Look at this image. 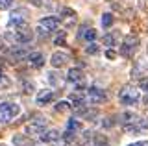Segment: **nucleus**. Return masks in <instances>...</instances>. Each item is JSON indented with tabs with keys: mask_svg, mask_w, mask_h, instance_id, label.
<instances>
[{
	"mask_svg": "<svg viewBox=\"0 0 148 146\" xmlns=\"http://www.w3.org/2000/svg\"><path fill=\"white\" fill-rule=\"evenodd\" d=\"M4 37L8 41H11V43H17V44H28L34 39V31L28 30L26 24H24V26H21V28H15V31H8Z\"/></svg>",
	"mask_w": 148,
	"mask_h": 146,
	"instance_id": "nucleus-1",
	"label": "nucleus"
},
{
	"mask_svg": "<svg viewBox=\"0 0 148 146\" xmlns=\"http://www.w3.org/2000/svg\"><path fill=\"white\" fill-rule=\"evenodd\" d=\"M21 113V106L15 102H2L0 104V122L9 124V122Z\"/></svg>",
	"mask_w": 148,
	"mask_h": 146,
	"instance_id": "nucleus-2",
	"label": "nucleus"
},
{
	"mask_svg": "<svg viewBox=\"0 0 148 146\" xmlns=\"http://www.w3.org/2000/svg\"><path fill=\"white\" fill-rule=\"evenodd\" d=\"M139 98H141V91L137 87H133V85H124V87L119 91V100L122 104H126V106L137 104Z\"/></svg>",
	"mask_w": 148,
	"mask_h": 146,
	"instance_id": "nucleus-3",
	"label": "nucleus"
},
{
	"mask_svg": "<svg viewBox=\"0 0 148 146\" xmlns=\"http://www.w3.org/2000/svg\"><path fill=\"white\" fill-rule=\"evenodd\" d=\"M46 126H48L46 117H43V115H32V120L28 122L26 131H28L30 135H41V133L45 131Z\"/></svg>",
	"mask_w": 148,
	"mask_h": 146,
	"instance_id": "nucleus-4",
	"label": "nucleus"
},
{
	"mask_svg": "<svg viewBox=\"0 0 148 146\" xmlns=\"http://www.w3.org/2000/svg\"><path fill=\"white\" fill-rule=\"evenodd\" d=\"M139 37L137 35H133V33H130L124 37L122 41V44H120V56H124V57H130V56H133V52L139 48Z\"/></svg>",
	"mask_w": 148,
	"mask_h": 146,
	"instance_id": "nucleus-5",
	"label": "nucleus"
},
{
	"mask_svg": "<svg viewBox=\"0 0 148 146\" xmlns=\"http://www.w3.org/2000/svg\"><path fill=\"white\" fill-rule=\"evenodd\" d=\"M28 17H30V13H28L26 8H17L15 11L9 15V20H8V24L11 26H15V28H21V26H24L26 24V20H28Z\"/></svg>",
	"mask_w": 148,
	"mask_h": 146,
	"instance_id": "nucleus-6",
	"label": "nucleus"
},
{
	"mask_svg": "<svg viewBox=\"0 0 148 146\" xmlns=\"http://www.w3.org/2000/svg\"><path fill=\"white\" fill-rule=\"evenodd\" d=\"M85 98L89 100V104H102V102H106L108 94H106L102 89H98V87H89L87 89Z\"/></svg>",
	"mask_w": 148,
	"mask_h": 146,
	"instance_id": "nucleus-7",
	"label": "nucleus"
},
{
	"mask_svg": "<svg viewBox=\"0 0 148 146\" xmlns=\"http://www.w3.org/2000/svg\"><path fill=\"white\" fill-rule=\"evenodd\" d=\"M69 54L67 52H54L52 54V57H50V63H52V67L54 68H61L67 65V61H69Z\"/></svg>",
	"mask_w": 148,
	"mask_h": 146,
	"instance_id": "nucleus-8",
	"label": "nucleus"
},
{
	"mask_svg": "<svg viewBox=\"0 0 148 146\" xmlns=\"http://www.w3.org/2000/svg\"><path fill=\"white\" fill-rule=\"evenodd\" d=\"M59 24H61V19L59 17H45V19H41L39 26H43L45 30L48 31H54L56 28H59Z\"/></svg>",
	"mask_w": 148,
	"mask_h": 146,
	"instance_id": "nucleus-9",
	"label": "nucleus"
},
{
	"mask_svg": "<svg viewBox=\"0 0 148 146\" xmlns=\"http://www.w3.org/2000/svg\"><path fill=\"white\" fill-rule=\"evenodd\" d=\"M76 117L85 118V120H92V118L98 117V111H96V109H89L87 106H83V107H78L76 109Z\"/></svg>",
	"mask_w": 148,
	"mask_h": 146,
	"instance_id": "nucleus-10",
	"label": "nucleus"
},
{
	"mask_svg": "<svg viewBox=\"0 0 148 146\" xmlns=\"http://www.w3.org/2000/svg\"><path fill=\"white\" fill-rule=\"evenodd\" d=\"M43 143H59L61 141V135H59L58 130H48V131H43L39 137Z\"/></svg>",
	"mask_w": 148,
	"mask_h": 146,
	"instance_id": "nucleus-11",
	"label": "nucleus"
},
{
	"mask_svg": "<svg viewBox=\"0 0 148 146\" xmlns=\"http://www.w3.org/2000/svg\"><path fill=\"white\" fill-rule=\"evenodd\" d=\"M28 63H30V67H34V68H41L45 65V56L41 52H34V54L28 56Z\"/></svg>",
	"mask_w": 148,
	"mask_h": 146,
	"instance_id": "nucleus-12",
	"label": "nucleus"
},
{
	"mask_svg": "<svg viewBox=\"0 0 148 146\" xmlns=\"http://www.w3.org/2000/svg\"><path fill=\"white\" fill-rule=\"evenodd\" d=\"M8 54H9V57L15 59V61H21V59H28V56H30V54H28V50H26V48H22V46H15V48H11Z\"/></svg>",
	"mask_w": 148,
	"mask_h": 146,
	"instance_id": "nucleus-13",
	"label": "nucleus"
},
{
	"mask_svg": "<svg viewBox=\"0 0 148 146\" xmlns=\"http://www.w3.org/2000/svg\"><path fill=\"white\" fill-rule=\"evenodd\" d=\"M52 98H54V91L43 89V91H39V94H37V104H39V106H46L48 102H52Z\"/></svg>",
	"mask_w": 148,
	"mask_h": 146,
	"instance_id": "nucleus-14",
	"label": "nucleus"
},
{
	"mask_svg": "<svg viewBox=\"0 0 148 146\" xmlns=\"http://www.w3.org/2000/svg\"><path fill=\"white\" fill-rule=\"evenodd\" d=\"M69 102H71L72 106L78 109V107H83V106H85L87 98H85V96L82 94V91H74V93L71 94V100H69Z\"/></svg>",
	"mask_w": 148,
	"mask_h": 146,
	"instance_id": "nucleus-15",
	"label": "nucleus"
},
{
	"mask_svg": "<svg viewBox=\"0 0 148 146\" xmlns=\"http://www.w3.org/2000/svg\"><path fill=\"white\" fill-rule=\"evenodd\" d=\"M13 144L15 146H34V141H32V137H28V135L15 133L13 135Z\"/></svg>",
	"mask_w": 148,
	"mask_h": 146,
	"instance_id": "nucleus-16",
	"label": "nucleus"
},
{
	"mask_svg": "<svg viewBox=\"0 0 148 146\" xmlns=\"http://www.w3.org/2000/svg\"><path fill=\"white\" fill-rule=\"evenodd\" d=\"M67 80L71 81V83H82L83 81V72L80 68H71L67 74Z\"/></svg>",
	"mask_w": 148,
	"mask_h": 146,
	"instance_id": "nucleus-17",
	"label": "nucleus"
},
{
	"mask_svg": "<svg viewBox=\"0 0 148 146\" xmlns=\"http://www.w3.org/2000/svg\"><path fill=\"white\" fill-rule=\"evenodd\" d=\"M46 80H48V83L52 85V87H59V85L63 83V78H61V74H58L56 70H50L48 74H46Z\"/></svg>",
	"mask_w": 148,
	"mask_h": 146,
	"instance_id": "nucleus-18",
	"label": "nucleus"
},
{
	"mask_svg": "<svg viewBox=\"0 0 148 146\" xmlns=\"http://www.w3.org/2000/svg\"><path fill=\"white\" fill-rule=\"evenodd\" d=\"M78 35H80V37H83L85 41H95V39H96V30H92V28H91V30H82Z\"/></svg>",
	"mask_w": 148,
	"mask_h": 146,
	"instance_id": "nucleus-19",
	"label": "nucleus"
},
{
	"mask_svg": "<svg viewBox=\"0 0 148 146\" xmlns=\"http://www.w3.org/2000/svg\"><path fill=\"white\" fill-rule=\"evenodd\" d=\"M104 44L106 46H115V44H117V33H113V31H111V33H106L104 35Z\"/></svg>",
	"mask_w": 148,
	"mask_h": 146,
	"instance_id": "nucleus-20",
	"label": "nucleus"
},
{
	"mask_svg": "<svg viewBox=\"0 0 148 146\" xmlns=\"http://www.w3.org/2000/svg\"><path fill=\"white\" fill-rule=\"evenodd\" d=\"M80 130H82L80 120H74V118H71V120H69V124H67V131H72V133H76V131H80Z\"/></svg>",
	"mask_w": 148,
	"mask_h": 146,
	"instance_id": "nucleus-21",
	"label": "nucleus"
},
{
	"mask_svg": "<svg viewBox=\"0 0 148 146\" xmlns=\"http://www.w3.org/2000/svg\"><path fill=\"white\" fill-rule=\"evenodd\" d=\"M113 20H115V17L111 15V13H104V15H102V26H104V28H109V26L113 24Z\"/></svg>",
	"mask_w": 148,
	"mask_h": 146,
	"instance_id": "nucleus-22",
	"label": "nucleus"
},
{
	"mask_svg": "<svg viewBox=\"0 0 148 146\" xmlns=\"http://www.w3.org/2000/svg\"><path fill=\"white\" fill-rule=\"evenodd\" d=\"M69 109H71V102H67V100L56 104V111H59V113H65V111H69Z\"/></svg>",
	"mask_w": 148,
	"mask_h": 146,
	"instance_id": "nucleus-23",
	"label": "nucleus"
},
{
	"mask_svg": "<svg viewBox=\"0 0 148 146\" xmlns=\"http://www.w3.org/2000/svg\"><path fill=\"white\" fill-rule=\"evenodd\" d=\"M95 146H109L106 135H95Z\"/></svg>",
	"mask_w": 148,
	"mask_h": 146,
	"instance_id": "nucleus-24",
	"label": "nucleus"
},
{
	"mask_svg": "<svg viewBox=\"0 0 148 146\" xmlns=\"http://www.w3.org/2000/svg\"><path fill=\"white\" fill-rule=\"evenodd\" d=\"M85 52H87V54H91V56H95V54H98V52H100V46H98L96 43H92V41H91V43L87 44Z\"/></svg>",
	"mask_w": 148,
	"mask_h": 146,
	"instance_id": "nucleus-25",
	"label": "nucleus"
},
{
	"mask_svg": "<svg viewBox=\"0 0 148 146\" xmlns=\"http://www.w3.org/2000/svg\"><path fill=\"white\" fill-rule=\"evenodd\" d=\"M34 83H32V81H24V83H22V93L24 94H32L34 93Z\"/></svg>",
	"mask_w": 148,
	"mask_h": 146,
	"instance_id": "nucleus-26",
	"label": "nucleus"
},
{
	"mask_svg": "<svg viewBox=\"0 0 148 146\" xmlns=\"http://www.w3.org/2000/svg\"><path fill=\"white\" fill-rule=\"evenodd\" d=\"M61 15L63 17H69V19H76V11H74V10H71V8H63V10H61Z\"/></svg>",
	"mask_w": 148,
	"mask_h": 146,
	"instance_id": "nucleus-27",
	"label": "nucleus"
},
{
	"mask_svg": "<svg viewBox=\"0 0 148 146\" xmlns=\"http://www.w3.org/2000/svg\"><path fill=\"white\" fill-rule=\"evenodd\" d=\"M11 6H13V0H0V11L9 10Z\"/></svg>",
	"mask_w": 148,
	"mask_h": 146,
	"instance_id": "nucleus-28",
	"label": "nucleus"
},
{
	"mask_svg": "<svg viewBox=\"0 0 148 146\" xmlns=\"http://www.w3.org/2000/svg\"><path fill=\"white\" fill-rule=\"evenodd\" d=\"M54 44H56V46H63V44H65V33H61L59 37H56Z\"/></svg>",
	"mask_w": 148,
	"mask_h": 146,
	"instance_id": "nucleus-29",
	"label": "nucleus"
},
{
	"mask_svg": "<svg viewBox=\"0 0 148 146\" xmlns=\"http://www.w3.org/2000/svg\"><path fill=\"white\" fill-rule=\"evenodd\" d=\"M37 33H39V37H48V30H45L43 26H39V28H37Z\"/></svg>",
	"mask_w": 148,
	"mask_h": 146,
	"instance_id": "nucleus-30",
	"label": "nucleus"
},
{
	"mask_svg": "<svg viewBox=\"0 0 148 146\" xmlns=\"http://www.w3.org/2000/svg\"><path fill=\"white\" fill-rule=\"evenodd\" d=\"M106 57H108V59H115V57H117V52H115V50H106Z\"/></svg>",
	"mask_w": 148,
	"mask_h": 146,
	"instance_id": "nucleus-31",
	"label": "nucleus"
},
{
	"mask_svg": "<svg viewBox=\"0 0 148 146\" xmlns=\"http://www.w3.org/2000/svg\"><path fill=\"white\" fill-rule=\"evenodd\" d=\"M139 85H141V89H146V91H148V78H141Z\"/></svg>",
	"mask_w": 148,
	"mask_h": 146,
	"instance_id": "nucleus-32",
	"label": "nucleus"
},
{
	"mask_svg": "<svg viewBox=\"0 0 148 146\" xmlns=\"http://www.w3.org/2000/svg\"><path fill=\"white\" fill-rule=\"evenodd\" d=\"M30 2L34 4L35 8H41V6H43V4H45V0H30Z\"/></svg>",
	"mask_w": 148,
	"mask_h": 146,
	"instance_id": "nucleus-33",
	"label": "nucleus"
},
{
	"mask_svg": "<svg viewBox=\"0 0 148 146\" xmlns=\"http://www.w3.org/2000/svg\"><path fill=\"white\" fill-rule=\"evenodd\" d=\"M113 124H115V120H113V118H106V122H104V126H106V128H111Z\"/></svg>",
	"mask_w": 148,
	"mask_h": 146,
	"instance_id": "nucleus-34",
	"label": "nucleus"
},
{
	"mask_svg": "<svg viewBox=\"0 0 148 146\" xmlns=\"http://www.w3.org/2000/svg\"><path fill=\"white\" fill-rule=\"evenodd\" d=\"M128 146H148V143H132V144H128Z\"/></svg>",
	"mask_w": 148,
	"mask_h": 146,
	"instance_id": "nucleus-35",
	"label": "nucleus"
},
{
	"mask_svg": "<svg viewBox=\"0 0 148 146\" xmlns=\"http://www.w3.org/2000/svg\"><path fill=\"white\" fill-rule=\"evenodd\" d=\"M65 146H78V144H74V141H71V143H67Z\"/></svg>",
	"mask_w": 148,
	"mask_h": 146,
	"instance_id": "nucleus-36",
	"label": "nucleus"
},
{
	"mask_svg": "<svg viewBox=\"0 0 148 146\" xmlns=\"http://www.w3.org/2000/svg\"><path fill=\"white\" fill-rule=\"evenodd\" d=\"M146 104H148V96H146Z\"/></svg>",
	"mask_w": 148,
	"mask_h": 146,
	"instance_id": "nucleus-37",
	"label": "nucleus"
},
{
	"mask_svg": "<svg viewBox=\"0 0 148 146\" xmlns=\"http://www.w3.org/2000/svg\"><path fill=\"white\" fill-rule=\"evenodd\" d=\"M0 146H6V144H0Z\"/></svg>",
	"mask_w": 148,
	"mask_h": 146,
	"instance_id": "nucleus-38",
	"label": "nucleus"
},
{
	"mask_svg": "<svg viewBox=\"0 0 148 146\" xmlns=\"http://www.w3.org/2000/svg\"><path fill=\"white\" fill-rule=\"evenodd\" d=\"M146 54H148V48H146Z\"/></svg>",
	"mask_w": 148,
	"mask_h": 146,
	"instance_id": "nucleus-39",
	"label": "nucleus"
}]
</instances>
